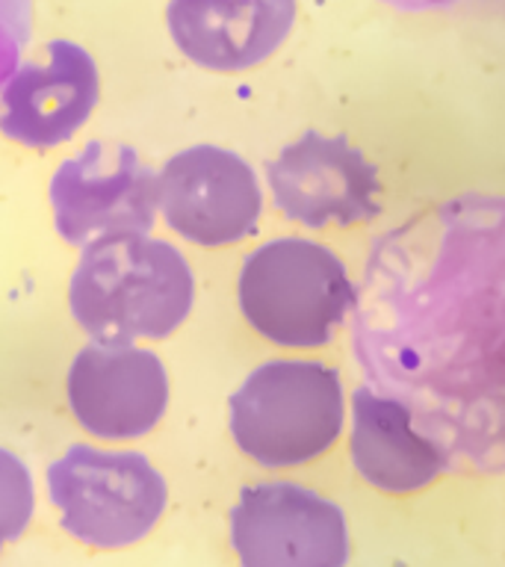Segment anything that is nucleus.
I'll list each match as a JSON object with an SVG mask.
<instances>
[{"label":"nucleus","instance_id":"f8f14e48","mask_svg":"<svg viewBox=\"0 0 505 567\" xmlns=\"http://www.w3.org/2000/svg\"><path fill=\"white\" fill-rule=\"evenodd\" d=\"M168 33L202 69L246 71L269 60L296 24V0H168Z\"/></svg>","mask_w":505,"mask_h":567},{"label":"nucleus","instance_id":"4468645a","mask_svg":"<svg viewBox=\"0 0 505 567\" xmlns=\"http://www.w3.org/2000/svg\"><path fill=\"white\" fill-rule=\"evenodd\" d=\"M35 512V487L30 470L18 455L0 446V549L27 532Z\"/></svg>","mask_w":505,"mask_h":567},{"label":"nucleus","instance_id":"1a4fd4ad","mask_svg":"<svg viewBox=\"0 0 505 567\" xmlns=\"http://www.w3.org/2000/svg\"><path fill=\"white\" fill-rule=\"evenodd\" d=\"M266 181L275 207L305 228H349L381 213L379 168L346 136L301 133L269 159Z\"/></svg>","mask_w":505,"mask_h":567},{"label":"nucleus","instance_id":"f257e3e1","mask_svg":"<svg viewBox=\"0 0 505 567\" xmlns=\"http://www.w3.org/2000/svg\"><path fill=\"white\" fill-rule=\"evenodd\" d=\"M352 352L363 384L411 411L446 473H505V195H455L372 243Z\"/></svg>","mask_w":505,"mask_h":567},{"label":"nucleus","instance_id":"dca6fc26","mask_svg":"<svg viewBox=\"0 0 505 567\" xmlns=\"http://www.w3.org/2000/svg\"><path fill=\"white\" fill-rule=\"evenodd\" d=\"M384 3H388V7L405 9V12H425V9L450 7L455 0H384Z\"/></svg>","mask_w":505,"mask_h":567},{"label":"nucleus","instance_id":"423d86ee","mask_svg":"<svg viewBox=\"0 0 505 567\" xmlns=\"http://www.w3.org/2000/svg\"><path fill=\"white\" fill-rule=\"evenodd\" d=\"M239 567H346L352 553L343 508L296 482H260L230 508Z\"/></svg>","mask_w":505,"mask_h":567},{"label":"nucleus","instance_id":"6e6552de","mask_svg":"<svg viewBox=\"0 0 505 567\" xmlns=\"http://www.w3.org/2000/svg\"><path fill=\"white\" fill-rule=\"evenodd\" d=\"M157 207L175 234L204 248L251 237L264 216L255 168L219 145H193L159 168Z\"/></svg>","mask_w":505,"mask_h":567},{"label":"nucleus","instance_id":"f03ea898","mask_svg":"<svg viewBox=\"0 0 505 567\" xmlns=\"http://www.w3.org/2000/svg\"><path fill=\"white\" fill-rule=\"evenodd\" d=\"M195 301L186 257L166 239L113 234L83 246L69 284V308L92 340H166Z\"/></svg>","mask_w":505,"mask_h":567},{"label":"nucleus","instance_id":"20e7f679","mask_svg":"<svg viewBox=\"0 0 505 567\" xmlns=\"http://www.w3.org/2000/svg\"><path fill=\"white\" fill-rule=\"evenodd\" d=\"M343 423L340 372L319 361H269L230 396V437L243 455L269 470L326 455Z\"/></svg>","mask_w":505,"mask_h":567},{"label":"nucleus","instance_id":"7ed1b4c3","mask_svg":"<svg viewBox=\"0 0 505 567\" xmlns=\"http://www.w3.org/2000/svg\"><path fill=\"white\" fill-rule=\"evenodd\" d=\"M358 284L322 243L281 237L243 260L237 301L257 334L284 349H319L352 317Z\"/></svg>","mask_w":505,"mask_h":567},{"label":"nucleus","instance_id":"9d476101","mask_svg":"<svg viewBox=\"0 0 505 567\" xmlns=\"http://www.w3.org/2000/svg\"><path fill=\"white\" fill-rule=\"evenodd\" d=\"M69 408L101 441L148 434L168 408V375L157 354L122 340H92L69 370Z\"/></svg>","mask_w":505,"mask_h":567},{"label":"nucleus","instance_id":"39448f33","mask_svg":"<svg viewBox=\"0 0 505 567\" xmlns=\"http://www.w3.org/2000/svg\"><path fill=\"white\" fill-rule=\"evenodd\" d=\"M48 496L71 538L95 549H124L157 526L168 487L140 452L78 443L48 467Z\"/></svg>","mask_w":505,"mask_h":567},{"label":"nucleus","instance_id":"9b49d317","mask_svg":"<svg viewBox=\"0 0 505 567\" xmlns=\"http://www.w3.org/2000/svg\"><path fill=\"white\" fill-rule=\"evenodd\" d=\"M101 95L86 48L53 39L18 65L0 92V133L27 148H56L89 122Z\"/></svg>","mask_w":505,"mask_h":567},{"label":"nucleus","instance_id":"0eeeda50","mask_svg":"<svg viewBox=\"0 0 505 567\" xmlns=\"http://www.w3.org/2000/svg\"><path fill=\"white\" fill-rule=\"evenodd\" d=\"M53 219L71 246L113 234H151L157 221V172L124 142L95 140L51 177Z\"/></svg>","mask_w":505,"mask_h":567},{"label":"nucleus","instance_id":"ddd939ff","mask_svg":"<svg viewBox=\"0 0 505 567\" xmlns=\"http://www.w3.org/2000/svg\"><path fill=\"white\" fill-rule=\"evenodd\" d=\"M349 452L358 476L393 496L423 491L446 473L443 455L416 429L411 411L370 384H361L352 393Z\"/></svg>","mask_w":505,"mask_h":567},{"label":"nucleus","instance_id":"2eb2a0df","mask_svg":"<svg viewBox=\"0 0 505 567\" xmlns=\"http://www.w3.org/2000/svg\"><path fill=\"white\" fill-rule=\"evenodd\" d=\"M33 35V0H0V86L16 74Z\"/></svg>","mask_w":505,"mask_h":567}]
</instances>
